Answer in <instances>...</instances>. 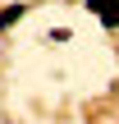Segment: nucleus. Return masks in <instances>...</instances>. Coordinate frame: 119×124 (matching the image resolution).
I'll use <instances>...</instances> for the list:
<instances>
[{"mask_svg":"<svg viewBox=\"0 0 119 124\" xmlns=\"http://www.w3.org/2000/svg\"><path fill=\"white\" fill-rule=\"evenodd\" d=\"M23 14H28V5H5V9H0V28H14Z\"/></svg>","mask_w":119,"mask_h":124,"instance_id":"1","label":"nucleus"},{"mask_svg":"<svg viewBox=\"0 0 119 124\" xmlns=\"http://www.w3.org/2000/svg\"><path fill=\"white\" fill-rule=\"evenodd\" d=\"M101 23H105V28H119V0H105V9H101Z\"/></svg>","mask_w":119,"mask_h":124,"instance_id":"2","label":"nucleus"},{"mask_svg":"<svg viewBox=\"0 0 119 124\" xmlns=\"http://www.w3.org/2000/svg\"><path fill=\"white\" fill-rule=\"evenodd\" d=\"M87 9H96V14H101V9H105V0H87Z\"/></svg>","mask_w":119,"mask_h":124,"instance_id":"3","label":"nucleus"}]
</instances>
